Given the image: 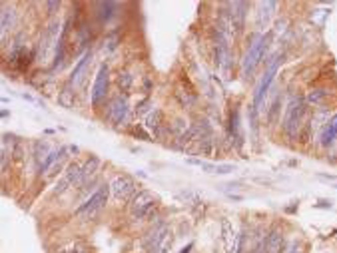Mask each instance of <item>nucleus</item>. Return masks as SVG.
<instances>
[{
    "instance_id": "1",
    "label": "nucleus",
    "mask_w": 337,
    "mask_h": 253,
    "mask_svg": "<svg viewBox=\"0 0 337 253\" xmlns=\"http://www.w3.org/2000/svg\"><path fill=\"white\" fill-rule=\"evenodd\" d=\"M172 243H174L172 227L166 223L154 227L144 238V247L148 249V253H170Z\"/></svg>"
},
{
    "instance_id": "2",
    "label": "nucleus",
    "mask_w": 337,
    "mask_h": 253,
    "mask_svg": "<svg viewBox=\"0 0 337 253\" xmlns=\"http://www.w3.org/2000/svg\"><path fill=\"white\" fill-rule=\"evenodd\" d=\"M303 118H306V102L301 98H293L288 104V108H285V116H283V130L290 138L297 136V132L303 124Z\"/></svg>"
},
{
    "instance_id": "3",
    "label": "nucleus",
    "mask_w": 337,
    "mask_h": 253,
    "mask_svg": "<svg viewBox=\"0 0 337 253\" xmlns=\"http://www.w3.org/2000/svg\"><path fill=\"white\" fill-rule=\"evenodd\" d=\"M158 195L152 193L148 190H142L138 192L136 195L132 197V204H130V215L134 219H146L152 215V211H154L158 208Z\"/></svg>"
},
{
    "instance_id": "4",
    "label": "nucleus",
    "mask_w": 337,
    "mask_h": 253,
    "mask_svg": "<svg viewBox=\"0 0 337 253\" xmlns=\"http://www.w3.org/2000/svg\"><path fill=\"white\" fill-rule=\"evenodd\" d=\"M108 195H110V185H100V188L76 209V215H80V217H94L100 209L106 206Z\"/></svg>"
},
{
    "instance_id": "5",
    "label": "nucleus",
    "mask_w": 337,
    "mask_h": 253,
    "mask_svg": "<svg viewBox=\"0 0 337 253\" xmlns=\"http://www.w3.org/2000/svg\"><path fill=\"white\" fill-rule=\"evenodd\" d=\"M108 84H110V70H108L106 64H102L96 72L94 86H92V92H90V102H92L94 108H100L104 104L106 94H108Z\"/></svg>"
},
{
    "instance_id": "6",
    "label": "nucleus",
    "mask_w": 337,
    "mask_h": 253,
    "mask_svg": "<svg viewBox=\"0 0 337 253\" xmlns=\"http://www.w3.org/2000/svg\"><path fill=\"white\" fill-rule=\"evenodd\" d=\"M265 48H267V38L265 36H258L254 42H251L247 54L244 58V74L249 76L258 68V64L263 60V54H265Z\"/></svg>"
},
{
    "instance_id": "7",
    "label": "nucleus",
    "mask_w": 337,
    "mask_h": 253,
    "mask_svg": "<svg viewBox=\"0 0 337 253\" xmlns=\"http://www.w3.org/2000/svg\"><path fill=\"white\" fill-rule=\"evenodd\" d=\"M138 185L130 176H118L112 183H110V192L114 195V199L118 201H132V197L136 195Z\"/></svg>"
},
{
    "instance_id": "8",
    "label": "nucleus",
    "mask_w": 337,
    "mask_h": 253,
    "mask_svg": "<svg viewBox=\"0 0 337 253\" xmlns=\"http://www.w3.org/2000/svg\"><path fill=\"white\" fill-rule=\"evenodd\" d=\"M279 58H276L272 64H269V68H267V72H265V76L261 78V82H260V86L256 88V94H254V108L258 110L261 104H263V98H265V94H267V90H269V86H272V82H274V78H276V74H277V70H279Z\"/></svg>"
},
{
    "instance_id": "9",
    "label": "nucleus",
    "mask_w": 337,
    "mask_h": 253,
    "mask_svg": "<svg viewBox=\"0 0 337 253\" xmlns=\"http://www.w3.org/2000/svg\"><path fill=\"white\" fill-rule=\"evenodd\" d=\"M128 114H130V108H128V102H126V98L122 96H116L110 100V104H108V120L114 124V126H120L128 120Z\"/></svg>"
},
{
    "instance_id": "10",
    "label": "nucleus",
    "mask_w": 337,
    "mask_h": 253,
    "mask_svg": "<svg viewBox=\"0 0 337 253\" xmlns=\"http://www.w3.org/2000/svg\"><path fill=\"white\" fill-rule=\"evenodd\" d=\"M222 241L228 253H240L242 251V241L244 235L235 233L233 225L230 223V219H222Z\"/></svg>"
},
{
    "instance_id": "11",
    "label": "nucleus",
    "mask_w": 337,
    "mask_h": 253,
    "mask_svg": "<svg viewBox=\"0 0 337 253\" xmlns=\"http://www.w3.org/2000/svg\"><path fill=\"white\" fill-rule=\"evenodd\" d=\"M80 172H82V165L80 164H70L68 167H66L64 176L56 181L54 193H64L66 190H70V188H74L76 183H80Z\"/></svg>"
},
{
    "instance_id": "12",
    "label": "nucleus",
    "mask_w": 337,
    "mask_h": 253,
    "mask_svg": "<svg viewBox=\"0 0 337 253\" xmlns=\"http://www.w3.org/2000/svg\"><path fill=\"white\" fill-rule=\"evenodd\" d=\"M66 151H68V148H60V149H52V151H50V156L46 158V162L40 165L38 174L44 176V178L54 176L60 170V165H62V162L66 158Z\"/></svg>"
},
{
    "instance_id": "13",
    "label": "nucleus",
    "mask_w": 337,
    "mask_h": 253,
    "mask_svg": "<svg viewBox=\"0 0 337 253\" xmlns=\"http://www.w3.org/2000/svg\"><path fill=\"white\" fill-rule=\"evenodd\" d=\"M14 26H16V10L14 8H2L0 10V44L10 36Z\"/></svg>"
},
{
    "instance_id": "14",
    "label": "nucleus",
    "mask_w": 337,
    "mask_h": 253,
    "mask_svg": "<svg viewBox=\"0 0 337 253\" xmlns=\"http://www.w3.org/2000/svg\"><path fill=\"white\" fill-rule=\"evenodd\" d=\"M231 12H230V26H231V32H240L244 28V20H245V10H247V4L245 2H233L230 4Z\"/></svg>"
},
{
    "instance_id": "15",
    "label": "nucleus",
    "mask_w": 337,
    "mask_h": 253,
    "mask_svg": "<svg viewBox=\"0 0 337 253\" xmlns=\"http://www.w3.org/2000/svg\"><path fill=\"white\" fill-rule=\"evenodd\" d=\"M190 165H198L199 170H204L208 174H231L235 172V165L231 164H210V162H201V160H188Z\"/></svg>"
},
{
    "instance_id": "16",
    "label": "nucleus",
    "mask_w": 337,
    "mask_h": 253,
    "mask_svg": "<svg viewBox=\"0 0 337 253\" xmlns=\"http://www.w3.org/2000/svg\"><path fill=\"white\" fill-rule=\"evenodd\" d=\"M263 253H283V233L274 227L263 241Z\"/></svg>"
},
{
    "instance_id": "17",
    "label": "nucleus",
    "mask_w": 337,
    "mask_h": 253,
    "mask_svg": "<svg viewBox=\"0 0 337 253\" xmlns=\"http://www.w3.org/2000/svg\"><path fill=\"white\" fill-rule=\"evenodd\" d=\"M90 60H92V54L90 52H86L80 60H78V64L74 66V70H72V76H70V82H68V86L72 88H76V86H80L82 84V80H84V72H86V68H88V64H90Z\"/></svg>"
},
{
    "instance_id": "18",
    "label": "nucleus",
    "mask_w": 337,
    "mask_h": 253,
    "mask_svg": "<svg viewBox=\"0 0 337 253\" xmlns=\"http://www.w3.org/2000/svg\"><path fill=\"white\" fill-rule=\"evenodd\" d=\"M277 8V2H261L260 4V12H258V26L260 28H267L269 20H272V14Z\"/></svg>"
},
{
    "instance_id": "19",
    "label": "nucleus",
    "mask_w": 337,
    "mask_h": 253,
    "mask_svg": "<svg viewBox=\"0 0 337 253\" xmlns=\"http://www.w3.org/2000/svg\"><path fill=\"white\" fill-rule=\"evenodd\" d=\"M98 165H100V160L98 158H88L86 160V164L82 165V172H80V183H88L90 181V178L96 174V170H98Z\"/></svg>"
},
{
    "instance_id": "20",
    "label": "nucleus",
    "mask_w": 337,
    "mask_h": 253,
    "mask_svg": "<svg viewBox=\"0 0 337 253\" xmlns=\"http://www.w3.org/2000/svg\"><path fill=\"white\" fill-rule=\"evenodd\" d=\"M335 138H337V114L327 122V126H325V130L322 132V138H319V140H322L323 146H329V144H333Z\"/></svg>"
},
{
    "instance_id": "21",
    "label": "nucleus",
    "mask_w": 337,
    "mask_h": 253,
    "mask_svg": "<svg viewBox=\"0 0 337 253\" xmlns=\"http://www.w3.org/2000/svg\"><path fill=\"white\" fill-rule=\"evenodd\" d=\"M50 151H52V149H50L44 142H36L34 144V160H36V170H40V165L46 162V158L50 156Z\"/></svg>"
},
{
    "instance_id": "22",
    "label": "nucleus",
    "mask_w": 337,
    "mask_h": 253,
    "mask_svg": "<svg viewBox=\"0 0 337 253\" xmlns=\"http://www.w3.org/2000/svg\"><path fill=\"white\" fill-rule=\"evenodd\" d=\"M96 8L100 10V12H98L100 20H110V18H112V14H114L112 10H116L118 4H116V2H98Z\"/></svg>"
},
{
    "instance_id": "23",
    "label": "nucleus",
    "mask_w": 337,
    "mask_h": 253,
    "mask_svg": "<svg viewBox=\"0 0 337 253\" xmlns=\"http://www.w3.org/2000/svg\"><path fill=\"white\" fill-rule=\"evenodd\" d=\"M230 132L235 142H242V134H240V114L238 110L231 112V122H230Z\"/></svg>"
},
{
    "instance_id": "24",
    "label": "nucleus",
    "mask_w": 337,
    "mask_h": 253,
    "mask_svg": "<svg viewBox=\"0 0 337 253\" xmlns=\"http://www.w3.org/2000/svg\"><path fill=\"white\" fill-rule=\"evenodd\" d=\"M325 96H327V92H325V90L317 88V90H311V92L307 94L306 102H307V104H313V106H317V104H322V102H323V98H325Z\"/></svg>"
},
{
    "instance_id": "25",
    "label": "nucleus",
    "mask_w": 337,
    "mask_h": 253,
    "mask_svg": "<svg viewBox=\"0 0 337 253\" xmlns=\"http://www.w3.org/2000/svg\"><path fill=\"white\" fill-rule=\"evenodd\" d=\"M160 122H162V112H160V110H154V112H150L146 126H148L150 130H154V132H156V130L160 128Z\"/></svg>"
},
{
    "instance_id": "26",
    "label": "nucleus",
    "mask_w": 337,
    "mask_h": 253,
    "mask_svg": "<svg viewBox=\"0 0 337 253\" xmlns=\"http://www.w3.org/2000/svg\"><path fill=\"white\" fill-rule=\"evenodd\" d=\"M118 86H120L122 90H128V88L132 86V78H130V74H126V72H124V74H122V72L118 74Z\"/></svg>"
},
{
    "instance_id": "27",
    "label": "nucleus",
    "mask_w": 337,
    "mask_h": 253,
    "mask_svg": "<svg viewBox=\"0 0 337 253\" xmlns=\"http://www.w3.org/2000/svg\"><path fill=\"white\" fill-rule=\"evenodd\" d=\"M192 247H194V245L190 243V245H186V247H184V249H182L180 253H190V251H192Z\"/></svg>"
},
{
    "instance_id": "28",
    "label": "nucleus",
    "mask_w": 337,
    "mask_h": 253,
    "mask_svg": "<svg viewBox=\"0 0 337 253\" xmlns=\"http://www.w3.org/2000/svg\"><path fill=\"white\" fill-rule=\"evenodd\" d=\"M319 208H331V204H327V201H322V204H319Z\"/></svg>"
},
{
    "instance_id": "29",
    "label": "nucleus",
    "mask_w": 337,
    "mask_h": 253,
    "mask_svg": "<svg viewBox=\"0 0 337 253\" xmlns=\"http://www.w3.org/2000/svg\"><path fill=\"white\" fill-rule=\"evenodd\" d=\"M319 178H323V179H337L335 176H319Z\"/></svg>"
}]
</instances>
